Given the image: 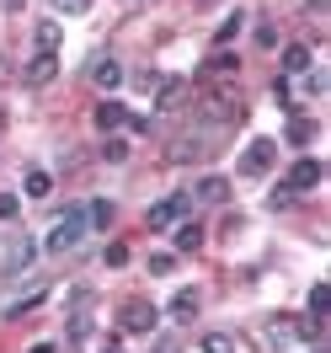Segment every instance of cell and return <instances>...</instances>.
<instances>
[{
    "label": "cell",
    "instance_id": "cell-1",
    "mask_svg": "<svg viewBox=\"0 0 331 353\" xmlns=\"http://www.w3.org/2000/svg\"><path fill=\"white\" fill-rule=\"evenodd\" d=\"M214 150H220V134H214V129L182 134V139H171V145H166V155H171V161H203V155H214Z\"/></svg>",
    "mask_w": 331,
    "mask_h": 353
},
{
    "label": "cell",
    "instance_id": "cell-2",
    "mask_svg": "<svg viewBox=\"0 0 331 353\" xmlns=\"http://www.w3.org/2000/svg\"><path fill=\"white\" fill-rule=\"evenodd\" d=\"M86 209H65L59 214V225H54V236H48V252H70V246H81V236H86Z\"/></svg>",
    "mask_w": 331,
    "mask_h": 353
},
{
    "label": "cell",
    "instance_id": "cell-3",
    "mask_svg": "<svg viewBox=\"0 0 331 353\" xmlns=\"http://www.w3.org/2000/svg\"><path fill=\"white\" fill-rule=\"evenodd\" d=\"M273 161H278V145H273V139H251L246 155H241V176H267Z\"/></svg>",
    "mask_w": 331,
    "mask_h": 353
},
{
    "label": "cell",
    "instance_id": "cell-4",
    "mask_svg": "<svg viewBox=\"0 0 331 353\" xmlns=\"http://www.w3.org/2000/svg\"><path fill=\"white\" fill-rule=\"evenodd\" d=\"M187 209H193V199H187V193H177V199H160V203H150L145 225H150V230H166V225H177Z\"/></svg>",
    "mask_w": 331,
    "mask_h": 353
},
{
    "label": "cell",
    "instance_id": "cell-5",
    "mask_svg": "<svg viewBox=\"0 0 331 353\" xmlns=\"http://www.w3.org/2000/svg\"><path fill=\"white\" fill-rule=\"evenodd\" d=\"M155 321H160V310L150 300H129V305L118 310V327L123 332H155Z\"/></svg>",
    "mask_w": 331,
    "mask_h": 353
},
{
    "label": "cell",
    "instance_id": "cell-6",
    "mask_svg": "<svg viewBox=\"0 0 331 353\" xmlns=\"http://www.w3.org/2000/svg\"><path fill=\"white\" fill-rule=\"evenodd\" d=\"M321 182V161H294V172H288V193H310Z\"/></svg>",
    "mask_w": 331,
    "mask_h": 353
},
{
    "label": "cell",
    "instance_id": "cell-7",
    "mask_svg": "<svg viewBox=\"0 0 331 353\" xmlns=\"http://www.w3.org/2000/svg\"><path fill=\"white\" fill-rule=\"evenodd\" d=\"M91 81H96V86H102V91L123 86V65H118V59H107V54H102V59H91Z\"/></svg>",
    "mask_w": 331,
    "mask_h": 353
},
{
    "label": "cell",
    "instance_id": "cell-8",
    "mask_svg": "<svg viewBox=\"0 0 331 353\" xmlns=\"http://www.w3.org/2000/svg\"><path fill=\"white\" fill-rule=\"evenodd\" d=\"M54 75H59V59H54V54H38V59L22 70V81H27V86H48Z\"/></svg>",
    "mask_w": 331,
    "mask_h": 353
},
{
    "label": "cell",
    "instance_id": "cell-9",
    "mask_svg": "<svg viewBox=\"0 0 331 353\" xmlns=\"http://www.w3.org/2000/svg\"><path fill=\"white\" fill-rule=\"evenodd\" d=\"M187 199H198V203H224V199H230V182H224V176H198V188H193Z\"/></svg>",
    "mask_w": 331,
    "mask_h": 353
},
{
    "label": "cell",
    "instance_id": "cell-10",
    "mask_svg": "<svg viewBox=\"0 0 331 353\" xmlns=\"http://www.w3.org/2000/svg\"><path fill=\"white\" fill-rule=\"evenodd\" d=\"M123 123H129V108H123V102H102V108H96V129L102 134L123 129Z\"/></svg>",
    "mask_w": 331,
    "mask_h": 353
},
{
    "label": "cell",
    "instance_id": "cell-11",
    "mask_svg": "<svg viewBox=\"0 0 331 353\" xmlns=\"http://www.w3.org/2000/svg\"><path fill=\"white\" fill-rule=\"evenodd\" d=\"M315 118H305V112H294V118H288V145H299V150H305L310 139H315Z\"/></svg>",
    "mask_w": 331,
    "mask_h": 353
},
{
    "label": "cell",
    "instance_id": "cell-12",
    "mask_svg": "<svg viewBox=\"0 0 331 353\" xmlns=\"http://www.w3.org/2000/svg\"><path fill=\"white\" fill-rule=\"evenodd\" d=\"M155 102H160V108H182V102H187V81H160Z\"/></svg>",
    "mask_w": 331,
    "mask_h": 353
},
{
    "label": "cell",
    "instance_id": "cell-13",
    "mask_svg": "<svg viewBox=\"0 0 331 353\" xmlns=\"http://www.w3.org/2000/svg\"><path fill=\"white\" fill-rule=\"evenodd\" d=\"M32 257H38V241H27V236H22V241L11 246V263H6V273H22Z\"/></svg>",
    "mask_w": 331,
    "mask_h": 353
},
{
    "label": "cell",
    "instance_id": "cell-14",
    "mask_svg": "<svg viewBox=\"0 0 331 353\" xmlns=\"http://www.w3.org/2000/svg\"><path fill=\"white\" fill-rule=\"evenodd\" d=\"M171 316H177V321H193V316H198V289H182L177 300H171Z\"/></svg>",
    "mask_w": 331,
    "mask_h": 353
},
{
    "label": "cell",
    "instance_id": "cell-15",
    "mask_svg": "<svg viewBox=\"0 0 331 353\" xmlns=\"http://www.w3.org/2000/svg\"><path fill=\"white\" fill-rule=\"evenodd\" d=\"M284 70H288V75H305V70H310V48L305 43L284 48Z\"/></svg>",
    "mask_w": 331,
    "mask_h": 353
},
{
    "label": "cell",
    "instance_id": "cell-16",
    "mask_svg": "<svg viewBox=\"0 0 331 353\" xmlns=\"http://www.w3.org/2000/svg\"><path fill=\"white\" fill-rule=\"evenodd\" d=\"M112 214H118V209H112V199H96V203L86 209V225H96V230H107V225H112Z\"/></svg>",
    "mask_w": 331,
    "mask_h": 353
},
{
    "label": "cell",
    "instance_id": "cell-17",
    "mask_svg": "<svg viewBox=\"0 0 331 353\" xmlns=\"http://www.w3.org/2000/svg\"><path fill=\"white\" fill-rule=\"evenodd\" d=\"M22 188H27V199H48V193H54V176L48 172H27Z\"/></svg>",
    "mask_w": 331,
    "mask_h": 353
},
{
    "label": "cell",
    "instance_id": "cell-18",
    "mask_svg": "<svg viewBox=\"0 0 331 353\" xmlns=\"http://www.w3.org/2000/svg\"><path fill=\"white\" fill-rule=\"evenodd\" d=\"M267 343H273V348H288V343H294V321H284V316L267 321Z\"/></svg>",
    "mask_w": 331,
    "mask_h": 353
},
{
    "label": "cell",
    "instance_id": "cell-19",
    "mask_svg": "<svg viewBox=\"0 0 331 353\" xmlns=\"http://www.w3.org/2000/svg\"><path fill=\"white\" fill-rule=\"evenodd\" d=\"M203 246V225H182L177 230V252H198Z\"/></svg>",
    "mask_w": 331,
    "mask_h": 353
},
{
    "label": "cell",
    "instance_id": "cell-20",
    "mask_svg": "<svg viewBox=\"0 0 331 353\" xmlns=\"http://www.w3.org/2000/svg\"><path fill=\"white\" fill-rule=\"evenodd\" d=\"M59 48V22H38V54H54Z\"/></svg>",
    "mask_w": 331,
    "mask_h": 353
},
{
    "label": "cell",
    "instance_id": "cell-21",
    "mask_svg": "<svg viewBox=\"0 0 331 353\" xmlns=\"http://www.w3.org/2000/svg\"><path fill=\"white\" fill-rule=\"evenodd\" d=\"M171 268H177V252H150V273L155 279H166Z\"/></svg>",
    "mask_w": 331,
    "mask_h": 353
},
{
    "label": "cell",
    "instance_id": "cell-22",
    "mask_svg": "<svg viewBox=\"0 0 331 353\" xmlns=\"http://www.w3.org/2000/svg\"><path fill=\"white\" fill-rule=\"evenodd\" d=\"M326 310H331V289L315 284V289H310V316H326Z\"/></svg>",
    "mask_w": 331,
    "mask_h": 353
},
{
    "label": "cell",
    "instance_id": "cell-23",
    "mask_svg": "<svg viewBox=\"0 0 331 353\" xmlns=\"http://www.w3.org/2000/svg\"><path fill=\"white\" fill-rule=\"evenodd\" d=\"M203 353H235V337H224V332H209V337H203Z\"/></svg>",
    "mask_w": 331,
    "mask_h": 353
},
{
    "label": "cell",
    "instance_id": "cell-24",
    "mask_svg": "<svg viewBox=\"0 0 331 353\" xmlns=\"http://www.w3.org/2000/svg\"><path fill=\"white\" fill-rule=\"evenodd\" d=\"M102 263H107V268H123V263H129V246H123V241H112L107 252H102Z\"/></svg>",
    "mask_w": 331,
    "mask_h": 353
},
{
    "label": "cell",
    "instance_id": "cell-25",
    "mask_svg": "<svg viewBox=\"0 0 331 353\" xmlns=\"http://www.w3.org/2000/svg\"><path fill=\"white\" fill-rule=\"evenodd\" d=\"M59 6V17H81V11H91V0H54Z\"/></svg>",
    "mask_w": 331,
    "mask_h": 353
},
{
    "label": "cell",
    "instance_id": "cell-26",
    "mask_svg": "<svg viewBox=\"0 0 331 353\" xmlns=\"http://www.w3.org/2000/svg\"><path fill=\"white\" fill-rule=\"evenodd\" d=\"M209 70H220V75H230V70H235V54H214V59H209Z\"/></svg>",
    "mask_w": 331,
    "mask_h": 353
},
{
    "label": "cell",
    "instance_id": "cell-27",
    "mask_svg": "<svg viewBox=\"0 0 331 353\" xmlns=\"http://www.w3.org/2000/svg\"><path fill=\"white\" fill-rule=\"evenodd\" d=\"M273 97H278V108H288V102H294V86H288V81H278V86H273Z\"/></svg>",
    "mask_w": 331,
    "mask_h": 353
},
{
    "label": "cell",
    "instance_id": "cell-28",
    "mask_svg": "<svg viewBox=\"0 0 331 353\" xmlns=\"http://www.w3.org/2000/svg\"><path fill=\"white\" fill-rule=\"evenodd\" d=\"M17 214V193H0V220H11Z\"/></svg>",
    "mask_w": 331,
    "mask_h": 353
},
{
    "label": "cell",
    "instance_id": "cell-29",
    "mask_svg": "<svg viewBox=\"0 0 331 353\" xmlns=\"http://www.w3.org/2000/svg\"><path fill=\"white\" fill-rule=\"evenodd\" d=\"M27 353H59V348H54V343H38V348H27Z\"/></svg>",
    "mask_w": 331,
    "mask_h": 353
},
{
    "label": "cell",
    "instance_id": "cell-30",
    "mask_svg": "<svg viewBox=\"0 0 331 353\" xmlns=\"http://www.w3.org/2000/svg\"><path fill=\"white\" fill-rule=\"evenodd\" d=\"M6 11H22V0H6Z\"/></svg>",
    "mask_w": 331,
    "mask_h": 353
},
{
    "label": "cell",
    "instance_id": "cell-31",
    "mask_svg": "<svg viewBox=\"0 0 331 353\" xmlns=\"http://www.w3.org/2000/svg\"><path fill=\"white\" fill-rule=\"evenodd\" d=\"M107 353H118V348H107Z\"/></svg>",
    "mask_w": 331,
    "mask_h": 353
}]
</instances>
